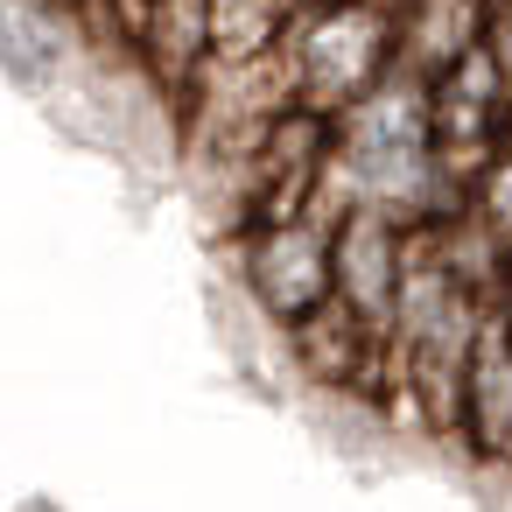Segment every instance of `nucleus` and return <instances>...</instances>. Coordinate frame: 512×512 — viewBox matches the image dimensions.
Listing matches in <instances>:
<instances>
[{
    "label": "nucleus",
    "instance_id": "nucleus-2",
    "mask_svg": "<svg viewBox=\"0 0 512 512\" xmlns=\"http://www.w3.org/2000/svg\"><path fill=\"white\" fill-rule=\"evenodd\" d=\"M232 281L253 302L267 330H302L316 309L337 302V246H330V211H288L260 218L232 239Z\"/></svg>",
    "mask_w": 512,
    "mask_h": 512
},
{
    "label": "nucleus",
    "instance_id": "nucleus-5",
    "mask_svg": "<svg viewBox=\"0 0 512 512\" xmlns=\"http://www.w3.org/2000/svg\"><path fill=\"white\" fill-rule=\"evenodd\" d=\"M477 477L512 484V337L484 316L470 365H463V400H456V442H449Z\"/></svg>",
    "mask_w": 512,
    "mask_h": 512
},
{
    "label": "nucleus",
    "instance_id": "nucleus-6",
    "mask_svg": "<svg viewBox=\"0 0 512 512\" xmlns=\"http://www.w3.org/2000/svg\"><path fill=\"white\" fill-rule=\"evenodd\" d=\"M302 0H211V57L218 64H267L281 57Z\"/></svg>",
    "mask_w": 512,
    "mask_h": 512
},
{
    "label": "nucleus",
    "instance_id": "nucleus-4",
    "mask_svg": "<svg viewBox=\"0 0 512 512\" xmlns=\"http://www.w3.org/2000/svg\"><path fill=\"white\" fill-rule=\"evenodd\" d=\"M330 246H337V302L393 344V309H400V274L414 225L379 204H337L330 211Z\"/></svg>",
    "mask_w": 512,
    "mask_h": 512
},
{
    "label": "nucleus",
    "instance_id": "nucleus-3",
    "mask_svg": "<svg viewBox=\"0 0 512 512\" xmlns=\"http://www.w3.org/2000/svg\"><path fill=\"white\" fill-rule=\"evenodd\" d=\"M428 120H435V155L442 176L470 197L477 176L498 162V148L512 141V78L498 71V57L484 43H470L463 57H449L428 78Z\"/></svg>",
    "mask_w": 512,
    "mask_h": 512
},
{
    "label": "nucleus",
    "instance_id": "nucleus-8",
    "mask_svg": "<svg viewBox=\"0 0 512 512\" xmlns=\"http://www.w3.org/2000/svg\"><path fill=\"white\" fill-rule=\"evenodd\" d=\"M491 323L512 337V253H505V274H498V288H491Z\"/></svg>",
    "mask_w": 512,
    "mask_h": 512
},
{
    "label": "nucleus",
    "instance_id": "nucleus-1",
    "mask_svg": "<svg viewBox=\"0 0 512 512\" xmlns=\"http://www.w3.org/2000/svg\"><path fill=\"white\" fill-rule=\"evenodd\" d=\"M281 64L302 113L344 120L400 71V0H302Z\"/></svg>",
    "mask_w": 512,
    "mask_h": 512
},
{
    "label": "nucleus",
    "instance_id": "nucleus-7",
    "mask_svg": "<svg viewBox=\"0 0 512 512\" xmlns=\"http://www.w3.org/2000/svg\"><path fill=\"white\" fill-rule=\"evenodd\" d=\"M477 43L498 57V71L512 78V0H477Z\"/></svg>",
    "mask_w": 512,
    "mask_h": 512
}]
</instances>
